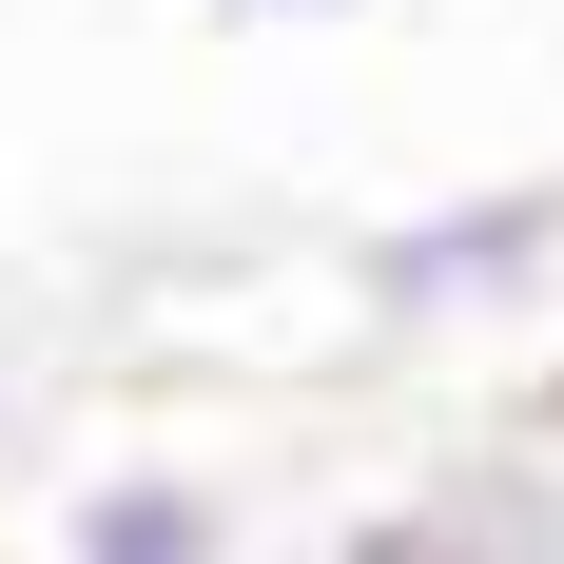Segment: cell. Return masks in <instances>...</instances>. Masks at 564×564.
<instances>
[{
	"instance_id": "7a4b0ae2",
	"label": "cell",
	"mask_w": 564,
	"mask_h": 564,
	"mask_svg": "<svg viewBox=\"0 0 564 564\" xmlns=\"http://www.w3.org/2000/svg\"><path fill=\"white\" fill-rule=\"evenodd\" d=\"M292 564H564V429L525 409V429H467L448 467H409L390 507H350L332 545Z\"/></svg>"
},
{
	"instance_id": "6da1fadb",
	"label": "cell",
	"mask_w": 564,
	"mask_h": 564,
	"mask_svg": "<svg viewBox=\"0 0 564 564\" xmlns=\"http://www.w3.org/2000/svg\"><path fill=\"white\" fill-rule=\"evenodd\" d=\"M545 273H564V175H467V195H409L350 234V332L467 350V332H525Z\"/></svg>"
},
{
	"instance_id": "5b68a950",
	"label": "cell",
	"mask_w": 564,
	"mask_h": 564,
	"mask_svg": "<svg viewBox=\"0 0 564 564\" xmlns=\"http://www.w3.org/2000/svg\"><path fill=\"white\" fill-rule=\"evenodd\" d=\"M545 429H564V390H545Z\"/></svg>"
},
{
	"instance_id": "277c9868",
	"label": "cell",
	"mask_w": 564,
	"mask_h": 564,
	"mask_svg": "<svg viewBox=\"0 0 564 564\" xmlns=\"http://www.w3.org/2000/svg\"><path fill=\"white\" fill-rule=\"evenodd\" d=\"M195 20H370V0H195Z\"/></svg>"
},
{
	"instance_id": "3957f363",
	"label": "cell",
	"mask_w": 564,
	"mask_h": 564,
	"mask_svg": "<svg viewBox=\"0 0 564 564\" xmlns=\"http://www.w3.org/2000/svg\"><path fill=\"white\" fill-rule=\"evenodd\" d=\"M40 564H253V545H234L215 467H78L58 525H40Z\"/></svg>"
}]
</instances>
